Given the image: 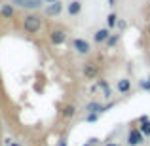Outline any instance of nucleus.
<instances>
[{
	"mask_svg": "<svg viewBox=\"0 0 150 146\" xmlns=\"http://www.w3.org/2000/svg\"><path fill=\"white\" fill-rule=\"evenodd\" d=\"M40 27H42V19L38 17V15H27V17L23 19V29L29 34H36L38 30H40Z\"/></svg>",
	"mask_w": 150,
	"mask_h": 146,
	"instance_id": "obj_1",
	"label": "nucleus"
},
{
	"mask_svg": "<svg viewBox=\"0 0 150 146\" xmlns=\"http://www.w3.org/2000/svg\"><path fill=\"white\" fill-rule=\"evenodd\" d=\"M97 74H99V66H97L95 63H86L84 65V76L88 78V80H95Z\"/></svg>",
	"mask_w": 150,
	"mask_h": 146,
	"instance_id": "obj_2",
	"label": "nucleus"
},
{
	"mask_svg": "<svg viewBox=\"0 0 150 146\" xmlns=\"http://www.w3.org/2000/svg\"><path fill=\"white\" fill-rule=\"evenodd\" d=\"M13 4L19 8H27V10H36L42 6V0H13Z\"/></svg>",
	"mask_w": 150,
	"mask_h": 146,
	"instance_id": "obj_3",
	"label": "nucleus"
},
{
	"mask_svg": "<svg viewBox=\"0 0 150 146\" xmlns=\"http://www.w3.org/2000/svg\"><path fill=\"white\" fill-rule=\"evenodd\" d=\"M144 140V135L139 131V129H131V133H129V144L131 146H137V144H141Z\"/></svg>",
	"mask_w": 150,
	"mask_h": 146,
	"instance_id": "obj_4",
	"label": "nucleus"
},
{
	"mask_svg": "<svg viewBox=\"0 0 150 146\" xmlns=\"http://www.w3.org/2000/svg\"><path fill=\"white\" fill-rule=\"evenodd\" d=\"M74 49H76L78 53L86 55V53H89V44L86 40H82V38H76V40H74Z\"/></svg>",
	"mask_w": 150,
	"mask_h": 146,
	"instance_id": "obj_5",
	"label": "nucleus"
},
{
	"mask_svg": "<svg viewBox=\"0 0 150 146\" xmlns=\"http://www.w3.org/2000/svg\"><path fill=\"white\" fill-rule=\"evenodd\" d=\"M65 32L63 30H51V34H50V40H51V44H55V46H61L63 42H65Z\"/></svg>",
	"mask_w": 150,
	"mask_h": 146,
	"instance_id": "obj_6",
	"label": "nucleus"
},
{
	"mask_svg": "<svg viewBox=\"0 0 150 146\" xmlns=\"http://www.w3.org/2000/svg\"><path fill=\"white\" fill-rule=\"evenodd\" d=\"M61 10H63V4L61 2H53V4H48V8H46V13L48 15H59L61 13Z\"/></svg>",
	"mask_w": 150,
	"mask_h": 146,
	"instance_id": "obj_7",
	"label": "nucleus"
},
{
	"mask_svg": "<svg viewBox=\"0 0 150 146\" xmlns=\"http://www.w3.org/2000/svg\"><path fill=\"white\" fill-rule=\"evenodd\" d=\"M13 13H15V10H13L11 4H4L2 10H0V15H2L4 19H11V17H13Z\"/></svg>",
	"mask_w": 150,
	"mask_h": 146,
	"instance_id": "obj_8",
	"label": "nucleus"
},
{
	"mask_svg": "<svg viewBox=\"0 0 150 146\" xmlns=\"http://www.w3.org/2000/svg\"><path fill=\"white\" fill-rule=\"evenodd\" d=\"M67 10H69L70 15H78L82 11V2H80V0H72V2L69 4V8H67Z\"/></svg>",
	"mask_w": 150,
	"mask_h": 146,
	"instance_id": "obj_9",
	"label": "nucleus"
},
{
	"mask_svg": "<svg viewBox=\"0 0 150 146\" xmlns=\"http://www.w3.org/2000/svg\"><path fill=\"white\" fill-rule=\"evenodd\" d=\"M108 36H110V30L108 29H101V30L95 32V38H93V40H95V42H106Z\"/></svg>",
	"mask_w": 150,
	"mask_h": 146,
	"instance_id": "obj_10",
	"label": "nucleus"
},
{
	"mask_svg": "<svg viewBox=\"0 0 150 146\" xmlns=\"http://www.w3.org/2000/svg\"><path fill=\"white\" fill-rule=\"evenodd\" d=\"M129 89H131V82H129L127 78H124V80L118 82V91L120 93H127Z\"/></svg>",
	"mask_w": 150,
	"mask_h": 146,
	"instance_id": "obj_11",
	"label": "nucleus"
},
{
	"mask_svg": "<svg viewBox=\"0 0 150 146\" xmlns=\"http://www.w3.org/2000/svg\"><path fill=\"white\" fill-rule=\"evenodd\" d=\"M74 112H76V108H74V104H67L65 108H63V118H72L74 116Z\"/></svg>",
	"mask_w": 150,
	"mask_h": 146,
	"instance_id": "obj_12",
	"label": "nucleus"
},
{
	"mask_svg": "<svg viewBox=\"0 0 150 146\" xmlns=\"http://www.w3.org/2000/svg\"><path fill=\"white\" fill-rule=\"evenodd\" d=\"M99 85L103 87V93H105V97H106V99H110V97H112V89H110V85L106 84L105 80H101V82H99Z\"/></svg>",
	"mask_w": 150,
	"mask_h": 146,
	"instance_id": "obj_13",
	"label": "nucleus"
},
{
	"mask_svg": "<svg viewBox=\"0 0 150 146\" xmlns=\"http://www.w3.org/2000/svg\"><path fill=\"white\" fill-rule=\"evenodd\" d=\"M88 110H89V114H97V112H103V106L99 104V102H89Z\"/></svg>",
	"mask_w": 150,
	"mask_h": 146,
	"instance_id": "obj_14",
	"label": "nucleus"
},
{
	"mask_svg": "<svg viewBox=\"0 0 150 146\" xmlns=\"http://www.w3.org/2000/svg\"><path fill=\"white\" fill-rule=\"evenodd\" d=\"M116 19H118V17H116V13H108V17H106V25H108V29H112V27L118 23Z\"/></svg>",
	"mask_w": 150,
	"mask_h": 146,
	"instance_id": "obj_15",
	"label": "nucleus"
},
{
	"mask_svg": "<svg viewBox=\"0 0 150 146\" xmlns=\"http://www.w3.org/2000/svg\"><path fill=\"white\" fill-rule=\"evenodd\" d=\"M141 133H143V135H150V123L146 121V118H143V125H141Z\"/></svg>",
	"mask_w": 150,
	"mask_h": 146,
	"instance_id": "obj_16",
	"label": "nucleus"
},
{
	"mask_svg": "<svg viewBox=\"0 0 150 146\" xmlns=\"http://www.w3.org/2000/svg\"><path fill=\"white\" fill-rule=\"evenodd\" d=\"M118 42V34H110L108 36V40H106V44H108V48H112L114 44Z\"/></svg>",
	"mask_w": 150,
	"mask_h": 146,
	"instance_id": "obj_17",
	"label": "nucleus"
},
{
	"mask_svg": "<svg viewBox=\"0 0 150 146\" xmlns=\"http://www.w3.org/2000/svg\"><path fill=\"white\" fill-rule=\"evenodd\" d=\"M97 120V114H89L88 116V121H95Z\"/></svg>",
	"mask_w": 150,
	"mask_h": 146,
	"instance_id": "obj_18",
	"label": "nucleus"
},
{
	"mask_svg": "<svg viewBox=\"0 0 150 146\" xmlns=\"http://www.w3.org/2000/svg\"><path fill=\"white\" fill-rule=\"evenodd\" d=\"M48 4H53V2H59V0H46Z\"/></svg>",
	"mask_w": 150,
	"mask_h": 146,
	"instance_id": "obj_19",
	"label": "nucleus"
},
{
	"mask_svg": "<svg viewBox=\"0 0 150 146\" xmlns=\"http://www.w3.org/2000/svg\"><path fill=\"white\" fill-rule=\"evenodd\" d=\"M59 146H67V140H61V144H59Z\"/></svg>",
	"mask_w": 150,
	"mask_h": 146,
	"instance_id": "obj_20",
	"label": "nucleus"
},
{
	"mask_svg": "<svg viewBox=\"0 0 150 146\" xmlns=\"http://www.w3.org/2000/svg\"><path fill=\"white\" fill-rule=\"evenodd\" d=\"M108 6H114V0H108Z\"/></svg>",
	"mask_w": 150,
	"mask_h": 146,
	"instance_id": "obj_21",
	"label": "nucleus"
},
{
	"mask_svg": "<svg viewBox=\"0 0 150 146\" xmlns=\"http://www.w3.org/2000/svg\"><path fill=\"white\" fill-rule=\"evenodd\" d=\"M106 146H118V144H106Z\"/></svg>",
	"mask_w": 150,
	"mask_h": 146,
	"instance_id": "obj_22",
	"label": "nucleus"
},
{
	"mask_svg": "<svg viewBox=\"0 0 150 146\" xmlns=\"http://www.w3.org/2000/svg\"><path fill=\"white\" fill-rule=\"evenodd\" d=\"M11 146H19V144H11Z\"/></svg>",
	"mask_w": 150,
	"mask_h": 146,
	"instance_id": "obj_23",
	"label": "nucleus"
}]
</instances>
